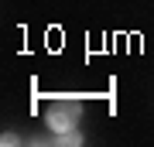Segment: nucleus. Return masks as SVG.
I'll use <instances>...</instances> for the list:
<instances>
[{
	"mask_svg": "<svg viewBox=\"0 0 154 147\" xmlns=\"http://www.w3.org/2000/svg\"><path fill=\"white\" fill-rule=\"evenodd\" d=\"M79 113H82V109H79L75 99H62V103H55L48 109V127L55 133H65V130H72V127L79 123Z\"/></svg>",
	"mask_w": 154,
	"mask_h": 147,
	"instance_id": "obj_1",
	"label": "nucleus"
},
{
	"mask_svg": "<svg viewBox=\"0 0 154 147\" xmlns=\"http://www.w3.org/2000/svg\"><path fill=\"white\" fill-rule=\"evenodd\" d=\"M58 144H82V137L75 130H65V133H58Z\"/></svg>",
	"mask_w": 154,
	"mask_h": 147,
	"instance_id": "obj_2",
	"label": "nucleus"
}]
</instances>
